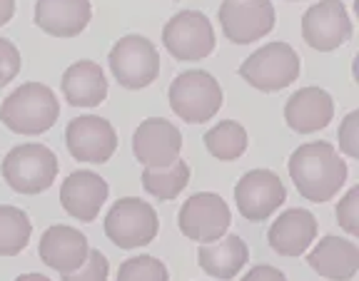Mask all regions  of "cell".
I'll list each match as a JSON object with an SVG mask.
<instances>
[{
	"mask_svg": "<svg viewBox=\"0 0 359 281\" xmlns=\"http://www.w3.org/2000/svg\"><path fill=\"white\" fill-rule=\"evenodd\" d=\"M290 177L304 199L314 204L330 202L347 182V162L330 142H307L292 152Z\"/></svg>",
	"mask_w": 359,
	"mask_h": 281,
	"instance_id": "1",
	"label": "cell"
},
{
	"mask_svg": "<svg viewBox=\"0 0 359 281\" xmlns=\"http://www.w3.org/2000/svg\"><path fill=\"white\" fill-rule=\"evenodd\" d=\"M60 117V100L43 82H25L3 100L0 122L25 137L43 135Z\"/></svg>",
	"mask_w": 359,
	"mask_h": 281,
	"instance_id": "2",
	"label": "cell"
},
{
	"mask_svg": "<svg viewBox=\"0 0 359 281\" xmlns=\"http://www.w3.org/2000/svg\"><path fill=\"white\" fill-rule=\"evenodd\" d=\"M57 169H60V162L55 152L40 142H25V145L13 147L0 162L3 180L18 194H40L50 189L53 182L57 180Z\"/></svg>",
	"mask_w": 359,
	"mask_h": 281,
	"instance_id": "3",
	"label": "cell"
},
{
	"mask_svg": "<svg viewBox=\"0 0 359 281\" xmlns=\"http://www.w3.org/2000/svg\"><path fill=\"white\" fill-rule=\"evenodd\" d=\"M170 107L182 122L202 124L212 120L224 105V92L219 82L205 70L180 73L170 85Z\"/></svg>",
	"mask_w": 359,
	"mask_h": 281,
	"instance_id": "4",
	"label": "cell"
},
{
	"mask_svg": "<svg viewBox=\"0 0 359 281\" xmlns=\"http://www.w3.org/2000/svg\"><path fill=\"white\" fill-rule=\"evenodd\" d=\"M302 73V60L287 43H267L240 65V78L259 92H280Z\"/></svg>",
	"mask_w": 359,
	"mask_h": 281,
	"instance_id": "5",
	"label": "cell"
},
{
	"mask_svg": "<svg viewBox=\"0 0 359 281\" xmlns=\"http://www.w3.org/2000/svg\"><path fill=\"white\" fill-rule=\"evenodd\" d=\"M160 231V219L152 204L137 197H123L105 217V236L120 249H140L152 244Z\"/></svg>",
	"mask_w": 359,
	"mask_h": 281,
	"instance_id": "6",
	"label": "cell"
},
{
	"mask_svg": "<svg viewBox=\"0 0 359 281\" xmlns=\"http://www.w3.org/2000/svg\"><path fill=\"white\" fill-rule=\"evenodd\" d=\"M110 70L125 90H145L160 75V52L145 35H125L110 50Z\"/></svg>",
	"mask_w": 359,
	"mask_h": 281,
	"instance_id": "7",
	"label": "cell"
},
{
	"mask_svg": "<svg viewBox=\"0 0 359 281\" xmlns=\"http://www.w3.org/2000/svg\"><path fill=\"white\" fill-rule=\"evenodd\" d=\"M163 45L180 62L205 60L215 50V30L210 17L200 10H180L165 23Z\"/></svg>",
	"mask_w": 359,
	"mask_h": 281,
	"instance_id": "8",
	"label": "cell"
},
{
	"mask_svg": "<svg viewBox=\"0 0 359 281\" xmlns=\"http://www.w3.org/2000/svg\"><path fill=\"white\" fill-rule=\"evenodd\" d=\"M232 224L230 207L215 192H197L180 207L177 226L180 231L197 244L217 242L227 234Z\"/></svg>",
	"mask_w": 359,
	"mask_h": 281,
	"instance_id": "9",
	"label": "cell"
},
{
	"mask_svg": "<svg viewBox=\"0 0 359 281\" xmlns=\"http://www.w3.org/2000/svg\"><path fill=\"white\" fill-rule=\"evenodd\" d=\"M224 38L235 45H250L275 28V6L269 0H222L217 10Z\"/></svg>",
	"mask_w": 359,
	"mask_h": 281,
	"instance_id": "10",
	"label": "cell"
},
{
	"mask_svg": "<svg viewBox=\"0 0 359 281\" xmlns=\"http://www.w3.org/2000/svg\"><path fill=\"white\" fill-rule=\"evenodd\" d=\"M287 202V189L272 169H250L235 185V204L250 222L269 219Z\"/></svg>",
	"mask_w": 359,
	"mask_h": 281,
	"instance_id": "11",
	"label": "cell"
},
{
	"mask_svg": "<svg viewBox=\"0 0 359 281\" xmlns=\"http://www.w3.org/2000/svg\"><path fill=\"white\" fill-rule=\"evenodd\" d=\"M352 38V20L342 0H320L302 15V40L312 50L332 52Z\"/></svg>",
	"mask_w": 359,
	"mask_h": 281,
	"instance_id": "12",
	"label": "cell"
},
{
	"mask_svg": "<svg viewBox=\"0 0 359 281\" xmlns=\"http://www.w3.org/2000/svg\"><path fill=\"white\" fill-rule=\"evenodd\" d=\"M67 152L80 162L105 164L118 150V132L107 120L97 115H83L70 120L65 127Z\"/></svg>",
	"mask_w": 359,
	"mask_h": 281,
	"instance_id": "13",
	"label": "cell"
},
{
	"mask_svg": "<svg viewBox=\"0 0 359 281\" xmlns=\"http://www.w3.org/2000/svg\"><path fill=\"white\" fill-rule=\"evenodd\" d=\"M182 135L170 120L147 117L133 135V154L145 167H168L180 157Z\"/></svg>",
	"mask_w": 359,
	"mask_h": 281,
	"instance_id": "14",
	"label": "cell"
},
{
	"mask_svg": "<svg viewBox=\"0 0 359 281\" xmlns=\"http://www.w3.org/2000/svg\"><path fill=\"white\" fill-rule=\"evenodd\" d=\"M90 252L88 236L78 231L75 226L67 224H53L40 236L38 257L43 259L45 266L55 269L57 274H73L85 264Z\"/></svg>",
	"mask_w": 359,
	"mask_h": 281,
	"instance_id": "15",
	"label": "cell"
},
{
	"mask_svg": "<svg viewBox=\"0 0 359 281\" xmlns=\"http://www.w3.org/2000/svg\"><path fill=\"white\" fill-rule=\"evenodd\" d=\"M107 194H110V187L100 175L90 169H78L73 175H67V180H62L60 204L73 219L95 222Z\"/></svg>",
	"mask_w": 359,
	"mask_h": 281,
	"instance_id": "16",
	"label": "cell"
},
{
	"mask_svg": "<svg viewBox=\"0 0 359 281\" xmlns=\"http://www.w3.org/2000/svg\"><path fill=\"white\" fill-rule=\"evenodd\" d=\"M334 117V100L322 87H302L287 100L285 122L299 135L320 132Z\"/></svg>",
	"mask_w": 359,
	"mask_h": 281,
	"instance_id": "17",
	"label": "cell"
},
{
	"mask_svg": "<svg viewBox=\"0 0 359 281\" xmlns=\"http://www.w3.org/2000/svg\"><path fill=\"white\" fill-rule=\"evenodd\" d=\"M93 8L90 0H38L35 25L53 38H75L88 28Z\"/></svg>",
	"mask_w": 359,
	"mask_h": 281,
	"instance_id": "18",
	"label": "cell"
},
{
	"mask_svg": "<svg viewBox=\"0 0 359 281\" xmlns=\"http://www.w3.org/2000/svg\"><path fill=\"white\" fill-rule=\"evenodd\" d=\"M267 239L280 257H299L317 239V219L307 209H287L272 222Z\"/></svg>",
	"mask_w": 359,
	"mask_h": 281,
	"instance_id": "19",
	"label": "cell"
},
{
	"mask_svg": "<svg viewBox=\"0 0 359 281\" xmlns=\"http://www.w3.org/2000/svg\"><path fill=\"white\" fill-rule=\"evenodd\" d=\"M307 264L330 281H352L359 271V247L352 239L330 234L309 252Z\"/></svg>",
	"mask_w": 359,
	"mask_h": 281,
	"instance_id": "20",
	"label": "cell"
},
{
	"mask_svg": "<svg viewBox=\"0 0 359 281\" xmlns=\"http://www.w3.org/2000/svg\"><path fill=\"white\" fill-rule=\"evenodd\" d=\"M250 261V249L240 234H227L217 242L202 244L197 249V264L208 276L219 281L235 279Z\"/></svg>",
	"mask_w": 359,
	"mask_h": 281,
	"instance_id": "21",
	"label": "cell"
},
{
	"mask_svg": "<svg viewBox=\"0 0 359 281\" xmlns=\"http://www.w3.org/2000/svg\"><path fill=\"white\" fill-rule=\"evenodd\" d=\"M62 95L73 107H97L107 97V80L97 62L78 60L62 73Z\"/></svg>",
	"mask_w": 359,
	"mask_h": 281,
	"instance_id": "22",
	"label": "cell"
},
{
	"mask_svg": "<svg viewBox=\"0 0 359 281\" xmlns=\"http://www.w3.org/2000/svg\"><path fill=\"white\" fill-rule=\"evenodd\" d=\"M190 185V167L182 159H175L168 167H145L142 172V187L160 202L177 199L180 192Z\"/></svg>",
	"mask_w": 359,
	"mask_h": 281,
	"instance_id": "23",
	"label": "cell"
},
{
	"mask_svg": "<svg viewBox=\"0 0 359 281\" xmlns=\"http://www.w3.org/2000/svg\"><path fill=\"white\" fill-rule=\"evenodd\" d=\"M205 147L219 162H235L247 150V129L235 120H224L205 132Z\"/></svg>",
	"mask_w": 359,
	"mask_h": 281,
	"instance_id": "24",
	"label": "cell"
},
{
	"mask_svg": "<svg viewBox=\"0 0 359 281\" xmlns=\"http://www.w3.org/2000/svg\"><path fill=\"white\" fill-rule=\"evenodd\" d=\"M33 224L28 214L13 204H0V257H15L28 247Z\"/></svg>",
	"mask_w": 359,
	"mask_h": 281,
	"instance_id": "25",
	"label": "cell"
},
{
	"mask_svg": "<svg viewBox=\"0 0 359 281\" xmlns=\"http://www.w3.org/2000/svg\"><path fill=\"white\" fill-rule=\"evenodd\" d=\"M115 281H170V274L160 259L150 257V254H140V257L125 259Z\"/></svg>",
	"mask_w": 359,
	"mask_h": 281,
	"instance_id": "26",
	"label": "cell"
},
{
	"mask_svg": "<svg viewBox=\"0 0 359 281\" xmlns=\"http://www.w3.org/2000/svg\"><path fill=\"white\" fill-rule=\"evenodd\" d=\"M107 274H110L107 257L100 249H90L85 264L78 271H73V274H65L62 281H107Z\"/></svg>",
	"mask_w": 359,
	"mask_h": 281,
	"instance_id": "27",
	"label": "cell"
},
{
	"mask_svg": "<svg viewBox=\"0 0 359 281\" xmlns=\"http://www.w3.org/2000/svg\"><path fill=\"white\" fill-rule=\"evenodd\" d=\"M337 222H339V226L349 236L359 234V187H352L339 199V204H337Z\"/></svg>",
	"mask_w": 359,
	"mask_h": 281,
	"instance_id": "28",
	"label": "cell"
},
{
	"mask_svg": "<svg viewBox=\"0 0 359 281\" xmlns=\"http://www.w3.org/2000/svg\"><path fill=\"white\" fill-rule=\"evenodd\" d=\"M337 140H339V150L349 159L359 157V110L344 117V122L339 124V132H337Z\"/></svg>",
	"mask_w": 359,
	"mask_h": 281,
	"instance_id": "29",
	"label": "cell"
},
{
	"mask_svg": "<svg viewBox=\"0 0 359 281\" xmlns=\"http://www.w3.org/2000/svg\"><path fill=\"white\" fill-rule=\"evenodd\" d=\"M20 68H22L20 50L13 45L11 40L0 38V87H6L11 80H15Z\"/></svg>",
	"mask_w": 359,
	"mask_h": 281,
	"instance_id": "30",
	"label": "cell"
},
{
	"mask_svg": "<svg viewBox=\"0 0 359 281\" xmlns=\"http://www.w3.org/2000/svg\"><path fill=\"white\" fill-rule=\"evenodd\" d=\"M240 281H287V276L282 274L277 266H269V264H259L255 269H250Z\"/></svg>",
	"mask_w": 359,
	"mask_h": 281,
	"instance_id": "31",
	"label": "cell"
},
{
	"mask_svg": "<svg viewBox=\"0 0 359 281\" xmlns=\"http://www.w3.org/2000/svg\"><path fill=\"white\" fill-rule=\"evenodd\" d=\"M15 15V0H0V25H6Z\"/></svg>",
	"mask_w": 359,
	"mask_h": 281,
	"instance_id": "32",
	"label": "cell"
},
{
	"mask_svg": "<svg viewBox=\"0 0 359 281\" xmlns=\"http://www.w3.org/2000/svg\"><path fill=\"white\" fill-rule=\"evenodd\" d=\"M15 281H50L45 274H20Z\"/></svg>",
	"mask_w": 359,
	"mask_h": 281,
	"instance_id": "33",
	"label": "cell"
}]
</instances>
